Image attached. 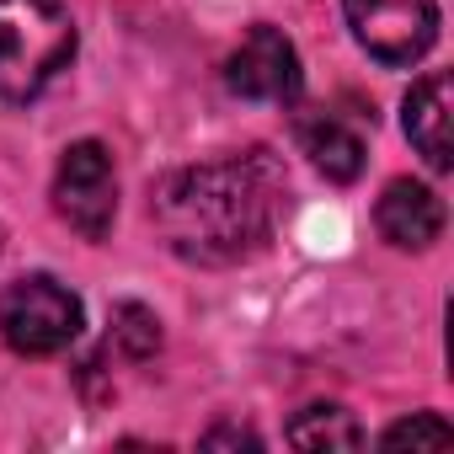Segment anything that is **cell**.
<instances>
[{
  "instance_id": "1",
  "label": "cell",
  "mask_w": 454,
  "mask_h": 454,
  "mask_svg": "<svg viewBox=\"0 0 454 454\" xmlns=\"http://www.w3.org/2000/svg\"><path fill=\"white\" fill-rule=\"evenodd\" d=\"M278 203H284V166L268 150H247L231 160L182 166L160 176L150 192V219L182 262L231 268L273 241Z\"/></svg>"
},
{
  "instance_id": "2",
  "label": "cell",
  "mask_w": 454,
  "mask_h": 454,
  "mask_svg": "<svg viewBox=\"0 0 454 454\" xmlns=\"http://www.w3.org/2000/svg\"><path fill=\"white\" fill-rule=\"evenodd\" d=\"M75 54L65 0H0V97L33 102Z\"/></svg>"
},
{
  "instance_id": "3",
  "label": "cell",
  "mask_w": 454,
  "mask_h": 454,
  "mask_svg": "<svg viewBox=\"0 0 454 454\" xmlns=\"http://www.w3.org/2000/svg\"><path fill=\"white\" fill-rule=\"evenodd\" d=\"M0 337L22 358L65 353L81 337V300L49 273L17 278V284L0 289Z\"/></svg>"
},
{
  "instance_id": "4",
  "label": "cell",
  "mask_w": 454,
  "mask_h": 454,
  "mask_svg": "<svg viewBox=\"0 0 454 454\" xmlns=\"http://www.w3.org/2000/svg\"><path fill=\"white\" fill-rule=\"evenodd\" d=\"M54 208H59V219L70 224V231L86 236V241H102V236L113 231V214H118V171H113L107 145L75 139V145L59 155V171H54Z\"/></svg>"
},
{
  "instance_id": "5",
  "label": "cell",
  "mask_w": 454,
  "mask_h": 454,
  "mask_svg": "<svg viewBox=\"0 0 454 454\" xmlns=\"http://www.w3.org/2000/svg\"><path fill=\"white\" fill-rule=\"evenodd\" d=\"M342 12L380 65H417L438 38V0H342Z\"/></svg>"
},
{
  "instance_id": "6",
  "label": "cell",
  "mask_w": 454,
  "mask_h": 454,
  "mask_svg": "<svg viewBox=\"0 0 454 454\" xmlns=\"http://www.w3.org/2000/svg\"><path fill=\"white\" fill-rule=\"evenodd\" d=\"M224 86L247 102H294L300 97V54L278 27H252L224 59Z\"/></svg>"
},
{
  "instance_id": "7",
  "label": "cell",
  "mask_w": 454,
  "mask_h": 454,
  "mask_svg": "<svg viewBox=\"0 0 454 454\" xmlns=\"http://www.w3.org/2000/svg\"><path fill=\"white\" fill-rule=\"evenodd\" d=\"M374 224L380 236L395 247V252H427L438 236H443V203L433 187L401 176L380 192V208H374Z\"/></svg>"
},
{
  "instance_id": "8",
  "label": "cell",
  "mask_w": 454,
  "mask_h": 454,
  "mask_svg": "<svg viewBox=\"0 0 454 454\" xmlns=\"http://www.w3.org/2000/svg\"><path fill=\"white\" fill-rule=\"evenodd\" d=\"M294 139L316 160L321 176H332V182H358L364 176V139L348 118H337L326 107H300L294 113Z\"/></svg>"
},
{
  "instance_id": "9",
  "label": "cell",
  "mask_w": 454,
  "mask_h": 454,
  "mask_svg": "<svg viewBox=\"0 0 454 454\" xmlns=\"http://www.w3.org/2000/svg\"><path fill=\"white\" fill-rule=\"evenodd\" d=\"M449 75L433 70L422 75L411 91H406V139L417 145V155L433 166V171H449L454 166V139H449Z\"/></svg>"
},
{
  "instance_id": "10",
  "label": "cell",
  "mask_w": 454,
  "mask_h": 454,
  "mask_svg": "<svg viewBox=\"0 0 454 454\" xmlns=\"http://www.w3.org/2000/svg\"><path fill=\"white\" fill-rule=\"evenodd\" d=\"M289 443L294 449H358L364 443V427L342 406H305L289 422Z\"/></svg>"
},
{
  "instance_id": "11",
  "label": "cell",
  "mask_w": 454,
  "mask_h": 454,
  "mask_svg": "<svg viewBox=\"0 0 454 454\" xmlns=\"http://www.w3.org/2000/svg\"><path fill=\"white\" fill-rule=\"evenodd\" d=\"M113 342L129 353V358H150L155 348H160V321L145 310V305H118L113 310Z\"/></svg>"
},
{
  "instance_id": "12",
  "label": "cell",
  "mask_w": 454,
  "mask_h": 454,
  "mask_svg": "<svg viewBox=\"0 0 454 454\" xmlns=\"http://www.w3.org/2000/svg\"><path fill=\"white\" fill-rule=\"evenodd\" d=\"M385 449H449L454 443V427L438 417V411H417V417H401V422H390L385 427V438H380Z\"/></svg>"
},
{
  "instance_id": "13",
  "label": "cell",
  "mask_w": 454,
  "mask_h": 454,
  "mask_svg": "<svg viewBox=\"0 0 454 454\" xmlns=\"http://www.w3.org/2000/svg\"><path fill=\"white\" fill-rule=\"evenodd\" d=\"M203 443H252L257 449V433H247V427H214Z\"/></svg>"
},
{
  "instance_id": "14",
  "label": "cell",
  "mask_w": 454,
  "mask_h": 454,
  "mask_svg": "<svg viewBox=\"0 0 454 454\" xmlns=\"http://www.w3.org/2000/svg\"><path fill=\"white\" fill-rule=\"evenodd\" d=\"M0 247H6V231H0Z\"/></svg>"
}]
</instances>
